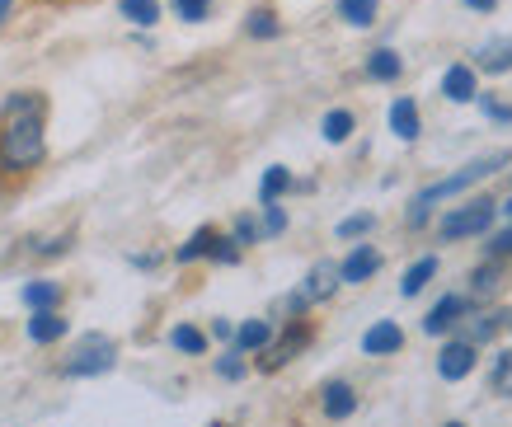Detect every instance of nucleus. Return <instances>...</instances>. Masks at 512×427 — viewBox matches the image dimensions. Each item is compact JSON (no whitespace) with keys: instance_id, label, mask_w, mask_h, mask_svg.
Returning <instances> with one entry per match:
<instances>
[{"instance_id":"1","label":"nucleus","mask_w":512,"mask_h":427,"mask_svg":"<svg viewBox=\"0 0 512 427\" xmlns=\"http://www.w3.org/2000/svg\"><path fill=\"white\" fill-rule=\"evenodd\" d=\"M47 155V99L38 90H19L0 104V169L24 174Z\"/></svg>"},{"instance_id":"2","label":"nucleus","mask_w":512,"mask_h":427,"mask_svg":"<svg viewBox=\"0 0 512 427\" xmlns=\"http://www.w3.org/2000/svg\"><path fill=\"white\" fill-rule=\"evenodd\" d=\"M494 169H508V151H489V155H475L466 169H456L451 179H442V183H433V188H423L419 198L409 202V226L419 230V226H428V207L433 202H442V198H456V193H466L470 183H480V179H489Z\"/></svg>"},{"instance_id":"3","label":"nucleus","mask_w":512,"mask_h":427,"mask_svg":"<svg viewBox=\"0 0 512 427\" xmlns=\"http://www.w3.org/2000/svg\"><path fill=\"white\" fill-rule=\"evenodd\" d=\"M113 366H118V343H113L109 334H85L76 348H71L62 371L71 381H90V376H109Z\"/></svg>"},{"instance_id":"4","label":"nucleus","mask_w":512,"mask_h":427,"mask_svg":"<svg viewBox=\"0 0 512 427\" xmlns=\"http://www.w3.org/2000/svg\"><path fill=\"white\" fill-rule=\"evenodd\" d=\"M494 216H498V202L470 198L466 207H451V212L442 216L437 235H442V240H470V235H484V230L494 226Z\"/></svg>"},{"instance_id":"5","label":"nucleus","mask_w":512,"mask_h":427,"mask_svg":"<svg viewBox=\"0 0 512 427\" xmlns=\"http://www.w3.org/2000/svg\"><path fill=\"white\" fill-rule=\"evenodd\" d=\"M306 343H311V324L292 320L278 338H268V348H259V352H264V357H259V371H278V366H287L296 352L306 348Z\"/></svg>"},{"instance_id":"6","label":"nucleus","mask_w":512,"mask_h":427,"mask_svg":"<svg viewBox=\"0 0 512 427\" xmlns=\"http://www.w3.org/2000/svg\"><path fill=\"white\" fill-rule=\"evenodd\" d=\"M470 310H475V301H470V296H456V291H451V296H442V301L433 305V310H428V320H423V334L433 338V334H447L451 324H461L470 315Z\"/></svg>"},{"instance_id":"7","label":"nucleus","mask_w":512,"mask_h":427,"mask_svg":"<svg viewBox=\"0 0 512 427\" xmlns=\"http://www.w3.org/2000/svg\"><path fill=\"white\" fill-rule=\"evenodd\" d=\"M470 371H475V343L470 338H456V343L437 352V376L442 381H466Z\"/></svg>"},{"instance_id":"8","label":"nucleus","mask_w":512,"mask_h":427,"mask_svg":"<svg viewBox=\"0 0 512 427\" xmlns=\"http://www.w3.org/2000/svg\"><path fill=\"white\" fill-rule=\"evenodd\" d=\"M442 94H447L451 104H470V99L480 94V71H475L470 61L447 66V76H442Z\"/></svg>"},{"instance_id":"9","label":"nucleus","mask_w":512,"mask_h":427,"mask_svg":"<svg viewBox=\"0 0 512 427\" xmlns=\"http://www.w3.org/2000/svg\"><path fill=\"white\" fill-rule=\"evenodd\" d=\"M400 348H404V329L395 320H381L362 334V352L367 357H390V352H400Z\"/></svg>"},{"instance_id":"10","label":"nucleus","mask_w":512,"mask_h":427,"mask_svg":"<svg viewBox=\"0 0 512 427\" xmlns=\"http://www.w3.org/2000/svg\"><path fill=\"white\" fill-rule=\"evenodd\" d=\"M376 273H381V254H376L372 244H357L353 254L339 263V282H367Z\"/></svg>"},{"instance_id":"11","label":"nucleus","mask_w":512,"mask_h":427,"mask_svg":"<svg viewBox=\"0 0 512 427\" xmlns=\"http://www.w3.org/2000/svg\"><path fill=\"white\" fill-rule=\"evenodd\" d=\"M475 71H489V76H503V71H512V38H489V43L475 52V61H470Z\"/></svg>"},{"instance_id":"12","label":"nucleus","mask_w":512,"mask_h":427,"mask_svg":"<svg viewBox=\"0 0 512 427\" xmlns=\"http://www.w3.org/2000/svg\"><path fill=\"white\" fill-rule=\"evenodd\" d=\"M334 291H339V263H315L311 273H306V287H301V296L315 305V301H329Z\"/></svg>"},{"instance_id":"13","label":"nucleus","mask_w":512,"mask_h":427,"mask_svg":"<svg viewBox=\"0 0 512 427\" xmlns=\"http://www.w3.org/2000/svg\"><path fill=\"white\" fill-rule=\"evenodd\" d=\"M320 404H325V418H334V423H343V418H353L357 413L353 385H343V381H329L325 390H320Z\"/></svg>"},{"instance_id":"14","label":"nucleus","mask_w":512,"mask_h":427,"mask_svg":"<svg viewBox=\"0 0 512 427\" xmlns=\"http://www.w3.org/2000/svg\"><path fill=\"white\" fill-rule=\"evenodd\" d=\"M390 132H395V137L400 141H419V104H414V99H395V104H390Z\"/></svg>"},{"instance_id":"15","label":"nucleus","mask_w":512,"mask_h":427,"mask_svg":"<svg viewBox=\"0 0 512 427\" xmlns=\"http://www.w3.org/2000/svg\"><path fill=\"white\" fill-rule=\"evenodd\" d=\"M66 329H71V324L62 320V315H57V310H33V320H29V338L33 343H57V338H66Z\"/></svg>"},{"instance_id":"16","label":"nucleus","mask_w":512,"mask_h":427,"mask_svg":"<svg viewBox=\"0 0 512 427\" xmlns=\"http://www.w3.org/2000/svg\"><path fill=\"white\" fill-rule=\"evenodd\" d=\"M231 338H235V352H259V348H268V338H273V324H268V320H245Z\"/></svg>"},{"instance_id":"17","label":"nucleus","mask_w":512,"mask_h":427,"mask_svg":"<svg viewBox=\"0 0 512 427\" xmlns=\"http://www.w3.org/2000/svg\"><path fill=\"white\" fill-rule=\"evenodd\" d=\"M498 287H503V263L489 259L484 268H475V277H470V301H489Z\"/></svg>"},{"instance_id":"18","label":"nucleus","mask_w":512,"mask_h":427,"mask_svg":"<svg viewBox=\"0 0 512 427\" xmlns=\"http://www.w3.org/2000/svg\"><path fill=\"white\" fill-rule=\"evenodd\" d=\"M118 15L137 29H156L160 24V0H118Z\"/></svg>"},{"instance_id":"19","label":"nucleus","mask_w":512,"mask_h":427,"mask_svg":"<svg viewBox=\"0 0 512 427\" xmlns=\"http://www.w3.org/2000/svg\"><path fill=\"white\" fill-rule=\"evenodd\" d=\"M217 235H221V230H212V226L193 230V235H188V244H179V249H174V263H193V259H207V254H212V244H217Z\"/></svg>"},{"instance_id":"20","label":"nucleus","mask_w":512,"mask_h":427,"mask_svg":"<svg viewBox=\"0 0 512 427\" xmlns=\"http://www.w3.org/2000/svg\"><path fill=\"white\" fill-rule=\"evenodd\" d=\"M404 61L395 47H376L372 57H367V80H400Z\"/></svg>"},{"instance_id":"21","label":"nucleus","mask_w":512,"mask_h":427,"mask_svg":"<svg viewBox=\"0 0 512 427\" xmlns=\"http://www.w3.org/2000/svg\"><path fill=\"white\" fill-rule=\"evenodd\" d=\"M19 301L29 305V310H57L62 305V287L57 282H29V287L19 291Z\"/></svg>"},{"instance_id":"22","label":"nucleus","mask_w":512,"mask_h":427,"mask_svg":"<svg viewBox=\"0 0 512 427\" xmlns=\"http://www.w3.org/2000/svg\"><path fill=\"white\" fill-rule=\"evenodd\" d=\"M376 10H381V0H339V19L353 29H372Z\"/></svg>"},{"instance_id":"23","label":"nucleus","mask_w":512,"mask_h":427,"mask_svg":"<svg viewBox=\"0 0 512 427\" xmlns=\"http://www.w3.org/2000/svg\"><path fill=\"white\" fill-rule=\"evenodd\" d=\"M353 113H348V108H329L325 113V122H320V132H325V141L329 146H343V141L353 137Z\"/></svg>"},{"instance_id":"24","label":"nucleus","mask_w":512,"mask_h":427,"mask_svg":"<svg viewBox=\"0 0 512 427\" xmlns=\"http://www.w3.org/2000/svg\"><path fill=\"white\" fill-rule=\"evenodd\" d=\"M287 188H292V169H287V165H268L264 179H259V202H278Z\"/></svg>"},{"instance_id":"25","label":"nucleus","mask_w":512,"mask_h":427,"mask_svg":"<svg viewBox=\"0 0 512 427\" xmlns=\"http://www.w3.org/2000/svg\"><path fill=\"white\" fill-rule=\"evenodd\" d=\"M433 277H437V259H433V254H428V259L409 263V273L400 277V291H404V296H419V291L428 287V282H433Z\"/></svg>"},{"instance_id":"26","label":"nucleus","mask_w":512,"mask_h":427,"mask_svg":"<svg viewBox=\"0 0 512 427\" xmlns=\"http://www.w3.org/2000/svg\"><path fill=\"white\" fill-rule=\"evenodd\" d=\"M170 348L188 352V357H202V352H207V334H202V329H193V324H174V329H170Z\"/></svg>"},{"instance_id":"27","label":"nucleus","mask_w":512,"mask_h":427,"mask_svg":"<svg viewBox=\"0 0 512 427\" xmlns=\"http://www.w3.org/2000/svg\"><path fill=\"white\" fill-rule=\"evenodd\" d=\"M245 33H249V38H259V43H268V38H278V33H282V24H278V15H273V10H249V15H245Z\"/></svg>"},{"instance_id":"28","label":"nucleus","mask_w":512,"mask_h":427,"mask_svg":"<svg viewBox=\"0 0 512 427\" xmlns=\"http://www.w3.org/2000/svg\"><path fill=\"white\" fill-rule=\"evenodd\" d=\"M489 390H494V395H512V352H498V357H494Z\"/></svg>"},{"instance_id":"29","label":"nucleus","mask_w":512,"mask_h":427,"mask_svg":"<svg viewBox=\"0 0 512 427\" xmlns=\"http://www.w3.org/2000/svg\"><path fill=\"white\" fill-rule=\"evenodd\" d=\"M174 15L184 19V24H202V19L212 15V0H170Z\"/></svg>"},{"instance_id":"30","label":"nucleus","mask_w":512,"mask_h":427,"mask_svg":"<svg viewBox=\"0 0 512 427\" xmlns=\"http://www.w3.org/2000/svg\"><path fill=\"white\" fill-rule=\"evenodd\" d=\"M372 226H376V216L362 212V216H348V221H339V230H334V235H339V240H362V235H367Z\"/></svg>"},{"instance_id":"31","label":"nucleus","mask_w":512,"mask_h":427,"mask_svg":"<svg viewBox=\"0 0 512 427\" xmlns=\"http://www.w3.org/2000/svg\"><path fill=\"white\" fill-rule=\"evenodd\" d=\"M259 230H264L268 240H273V235H282V230H287V212H282L278 202H264V221H259Z\"/></svg>"},{"instance_id":"32","label":"nucleus","mask_w":512,"mask_h":427,"mask_svg":"<svg viewBox=\"0 0 512 427\" xmlns=\"http://www.w3.org/2000/svg\"><path fill=\"white\" fill-rule=\"evenodd\" d=\"M480 99V108L489 113V122H498V127H512V104H498L494 94H475Z\"/></svg>"},{"instance_id":"33","label":"nucleus","mask_w":512,"mask_h":427,"mask_svg":"<svg viewBox=\"0 0 512 427\" xmlns=\"http://www.w3.org/2000/svg\"><path fill=\"white\" fill-rule=\"evenodd\" d=\"M217 376L221 381H240V376H245V352H226V357H217Z\"/></svg>"},{"instance_id":"34","label":"nucleus","mask_w":512,"mask_h":427,"mask_svg":"<svg viewBox=\"0 0 512 427\" xmlns=\"http://www.w3.org/2000/svg\"><path fill=\"white\" fill-rule=\"evenodd\" d=\"M231 240L235 244H254V240H264V230H259V221H254V216H235Z\"/></svg>"},{"instance_id":"35","label":"nucleus","mask_w":512,"mask_h":427,"mask_svg":"<svg viewBox=\"0 0 512 427\" xmlns=\"http://www.w3.org/2000/svg\"><path fill=\"white\" fill-rule=\"evenodd\" d=\"M212 263H240V244L231 240V235H217V244H212V254H207Z\"/></svg>"},{"instance_id":"36","label":"nucleus","mask_w":512,"mask_h":427,"mask_svg":"<svg viewBox=\"0 0 512 427\" xmlns=\"http://www.w3.org/2000/svg\"><path fill=\"white\" fill-rule=\"evenodd\" d=\"M489 259H512V226L489 235Z\"/></svg>"},{"instance_id":"37","label":"nucleus","mask_w":512,"mask_h":427,"mask_svg":"<svg viewBox=\"0 0 512 427\" xmlns=\"http://www.w3.org/2000/svg\"><path fill=\"white\" fill-rule=\"evenodd\" d=\"M33 249H38V254H47V259H52V254H66V249H71V235H57V240H38Z\"/></svg>"},{"instance_id":"38","label":"nucleus","mask_w":512,"mask_h":427,"mask_svg":"<svg viewBox=\"0 0 512 427\" xmlns=\"http://www.w3.org/2000/svg\"><path fill=\"white\" fill-rule=\"evenodd\" d=\"M212 334H217V338H231V334H235L231 320H212Z\"/></svg>"},{"instance_id":"39","label":"nucleus","mask_w":512,"mask_h":427,"mask_svg":"<svg viewBox=\"0 0 512 427\" xmlns=\"http://www.w3.org/2000/svg\"><path fill=\"white\" fill-rule=\"evenodd\" d=\"M470 10H484V15H489V10H498V0H466Z\"/></svg>"},{"instance_id":"40","label":"nucleus","mask_w":512,"mask_h":427,"mask_svg":"<svg viewBox=\"0 0 512 427\" xmlns=\"http://www.w3.org/2000/svg\"><path fill=\"white\" fill-rule=\"evenodd\" d=\"M132 263H137V268H156V263H160V254H137V259H132Z\"/></svg>"},{"instance_id":"41","label":"nucleus","mask_w":512,"mask_h":427,"mask_svg":"<svg viewBox=\"0 0 512 427\" xmlns=\"http://www.w3.org/2000/svg\"><path fill=\"white\" fill-rule=\"evenodd\" d=\"M10 10H15V0H0V24L10 19Z\"/></svg>"},{"instance_id":"42","label":"nucleus","mask_w":512,"mask_h":427,"mask_svg":"<svg viewBox=\"0 0 512 427\" xmlns=\"http://www.w3.org/2000/svg\"><path fill=\"white\" fill-rule=\"evenodd\" d=\"M498 212L508 216V226H512V198H508V202H503V207H498Z\"/></svg>"},{"instance_id":"43","label":"nucleus","mask_w":512,"mask_h":427,"mask_svg":"<svg viewBox=\"0 0 512 427\" xmlns=\"http://www.w3.org/2000/svg\"><path fill=\"white\" fill-rule=\"evenodd\" d=\"M447 427H466V423H447Z\"/></svg>"}]
</instances>
